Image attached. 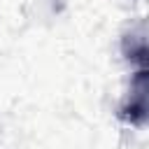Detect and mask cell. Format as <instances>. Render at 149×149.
<instances>
[{"instance_id":"obj_2","label":"cell","mask_w":149,"mask_h":149,"mask_svg":"<svg viewBox=\"0 0 149 149\" xmlns=\"http://www.w3.org/2000/svg\"><path fill=\"white\" fill-rule=\"evenodd\" d=\"M123 54L128 61H135L140 68H147V40H144V30H140V35L130 33L123 37Z\"/></svg>"},{"instance_id":"obj_1","label":"cell","mask_w":149,"mask_h":149,"mask_svg":"<svg viewBox=\"0 0 149 149\" xmlns=\"http://www.w3.org/2000/svg\"><path fill=\"white\" fill-rule=\"evenodd\" d=\"M147 98H149V70L147 68H140L135 72L133 84H130V98L121 107L119 116L126 123L144 126L147 123V112H149V100Z\"/></svg>"}]
</instances>
